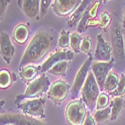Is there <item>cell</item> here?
I'll return each mask as SVG.
<instances>
[{"label": "cell", "instance_id": "obj_1", "mask_svg": "<svg viewBox=\"0 0 125 125\" xmlns=\"http://www.w3.org/2000/svg\"><path fill=\"white\" fill-rule=\"evenodd\" d=\"M54 45L55 36L53 32L45 29L37 31L24 51L21 61L19 63V68L28 65H34L39 62L53 49Z\"/></svg>", "mask_w": 125, "mask_h": 125}, {"label": "cell", "instance_id": "obj_2", "mask_svg": "<svg viewBox=\"0 0 125 125\" xmlns=\"http://www.w3.org/2000/svg\"><path fill=\"white\" fill-rule=\"evenodd\" d=\"M122 26L118 22H114L111 26V47L114 61L117 66L123 65L125 61V44L122 33Z\"/></svg>", "mask_w": 125, "mask_h": 125}, {"label": "cell", "instance_id": "obj_3", "mask_svg": "<svg viewBox=\"0 0 125 125\" xmlns=\"http://www.w3.org/2000/svg\"><path fill=\"white\" fill-rule=\"evenodd\" d=\"M50 86L51 84H50V80L48 79V77H46L44 74L40 75L33 81L29 82V84L26 87L23 94L16 97L15 104L17 105L18 103H20L21 101L27 98H37L38 96L42 95L43 93L48 92Z\"/></svg>", "mask_w": 125, "mask_h": 125}, {"label": "cell", "instance_id": "obj_4", "mask_svg": "<svg viewBox=\"0 0 125 125\" xmlns=\"http://www.w3.org/2000/svg\"><path fill=\"white\" fill-rule=\"evenodd\" d=\"M100 91L101 90H100L98 83L90 70L89 74L86 78V81L81 90V99L90 110H93L96 107V102H97L98 96L101 93Z\"/></svg>", "mask_w": 125, "mask_h": 125}, {"label": "cell", "instance_id": "obj_5", "mask_svg": "<svg viewBox=\"0 0 125 125\" xmlns=\"http://www.w3.org/2000/svg\"><path fill=\"white\" fill-rule=\"evenodd\" d=\"M86 105L82 99L72 100L65 109V117L69 125H83L86 117Z\"/></svg>", "mask_w": 125, "mask_h": 125}, {"label": "cell", "instance_id": "obj_6", "mask_svg": "<svg viewBox=\"0 0 125 125\" xmlns=\"http://www.w3.org/2000/svg\"><path fill=\"white\" fill-rule=\"evenodd\" d=\"M44 106H45V99L42 97L27 98L17 104V107L24 114L39 118H45Z\"/></svg>", "mask_w": 125, "mask_h": 125}, {"label": "cell", "instance_id": "obj_7", "mask_svg": "<svg viewBox=\"0 0 125 125\" xmlns=\"http://www.w3.org/2000/svg\"><path fill=\"white\" fill-rule=\"evenodd\" d=\"M92 55H89L88 58L86 59V61L82 64V66L79 68L78 72L76 73L73 85L71 87V98L72 100H74L78 97V95L80 94V92L82 90V87L84 85V83L86 81V78L89 74V72L91 70V64H92Z\"/></svg>", "mask_w": 125, "mask_h": 125}, {"label": "cell", "instance_id": "obj_8", "mask_svg": "<svg viewBox=\"0 0 125 125\" xmlns=\"http://www.w3.org/2000/svg\"><path fill=\"white\" fill-rule=\"evenodd\" d=\"M8 123H13L15 125H45L42 121L24 113H1L0 124L5 125Z\"/></svg>", "mask_w": 125, "mask_h": 125}, {"label": "cell", "instance_id": "obj_9", "mask_svg": "<svg viewBox=\"0 0 125 125\" xmlns=\"http://www.w3.org/2000/svg\"><path fill=\"white\" fill-rule=\"evenodd\" d=\"M69 90H71V87L67 82L63 80H56L53 84H51L47 92V96L55 105H59L67 97Z\"/></svg>", "mask_w": 125, "mask_h": 125}, {"label": "cell", "instance_id": "obj_10", "mask_svg": "<svg viewBox=\"0 0 125 125\" xmlns=\"http://www.w3.org/2000/svg\"><path fill=\"white\" fill-rule=\"evenodd\" d=\"M113 66V60L111 61H93L91 64V72L94 75L100 90L104 89V83Z\"/></svg>", "mask_w": 125, "mask_h": 125}, {"label": "cell", "instance_id": "obj_11", "mask_svg": "<svg viewBox=\"0 0 125 125\" xmlns=\"http://www.w3.org/2000/svg\"><path fill=\"white\" fill-rule=\"evenodd\" d=\"M81 2L82 0H53L52 11L57 16L65 17L73 13Z\"/></svg>", "mask_w": 125, "mask_h": 125}, {"label": "cell", "instance_id": "obj_12", "mask_svg": "<svg viewBox=\"0 0 125 125\" xmlns=\"http://www.w3.org/2000/svg\"><path fill=\"white\" fill-rule=\"evenodd\" d=\"M74 56V52L72 50H60L52 53L41 65V72H48L55 64L59 63L61 61H70Z\"/></svg>", "mask_w": 125, "mask_h": 125}, {"label": "cell", "instance_id": "obj_13", "mask_svg": "<svg viewBox=\"0 0 125 125\" xmlns=\"http://www.w3.org/2000/svg\"><path fill=\"white\" fill-rule=\"evenodd\" d=\"M17 4L22 13L30 19L39 20L41 0H17Z\"/></svg>", "mask_w": 125, "mask_h": 125}, {"label": "cell", "instance_id": "obj_14", "mask_svg": "<svg viewBox=\"0 0 125 125\" xmlns=\"http://www.w3.org/2000/svg\"><path fill=\"white\" fill-rule=\"evenodd\" d=\"M112 57V47L103 38L102 34L97 35V44L94 52L95 61H111Z\"/></svg>", "mask_w": 125, "mask_h": 125}, {"label": "cell", "instance_id": "obj_15", "mask_svg": "<svg viewBox=\"0 0 125 125\" xmlns=\"http://www.w3.org/2000/svg\"><path fill=\"white\" fill-rule=\"evenodd\" d=\"M0 52H1V56L5 63L10 64L14 55L15 48L12 45L10 36L6 32H1L0 34Z\"/></svg>", "mask_w": 125, "mask_h": 125}, {"label": "cell", "instance_id": "obj_16", "mask_svg": "<svg viewBox=\"0 0 125 125\" xmlns=\"http://www.w3.org/2000/svg\"><path fill=\"white\" fill-rule=\"evenodd\" d=\"M39 72H41V65H28L20 68L19 77L24 82H31L36 79L35 77L38 75Z\"/></svg>", "mask_w": 125, "mask_h": 125}, {"label": "cell", "instance_id": "obj_17", "mask_svg": "<svg viewBox=\"0 0 125 125\" xmlns=\"http://www.w3.org/2000/svg\"><path fill=\"white\" fill-rule=\"evenodd\" d=\"M12 37L16 43L22 45L26 43V41L29 37V28L25 24H19L17 25L12 33Z\"/></svg>", "mask_w": 125, "mask_h": 125}, {"label": "cell", "instance_id": "obj_18", "mask_svg": "<svg viewBox=\"0 0 125 125\" xmlns=\"http://www.w3.org/2000/svg\"><path fill=\"white\" fill-rule=\"evenodd\" d=\"M125 107V99L123 96H117L113 97L112 104H111V115H110V120L115 121L119 115L122 113L123 109Z\"/></svg>", "mask_w": 125, "mask_h": 125}, {"label": "cell", "instance_id": "obj_19", "mask_svg": "<svg viewBox=\"0 0 125 125\" xmlns=\"http://www.w3.org/2000/svg\"><path fill=\"white\" fill-rule=\"evenodd\" d=\"M90 2H91V0H82L81 4L78 6V8L75 10V11L71 14V16L68 20V25L69 26H73L74 24H76L77 22L80 21L83 13H84L85 10L90 6Z\"/></svg>", "mask_w": 125, "mask_h": 125}, {"label": "cell", "instance_id": "obj_20", "mask_svg": "<svg viewBox=\"0 0 125 125\" xmlns=\"http://www.w3.org/2000/svg\"><path fill=\"white\" fill-rule=\"evenodd\" d=\"M16 75L13 72H9L6 69H2L0 71V87L1 89H6L10 87L13 82L16 81Z\"/></svg>", "mask_w": 125, "mask_h": 125}, {"label": "cell", "instance_id": "obj_21", "mask_svg": "<svg viewBox=\"0 0 125 125\" xmlns=\"http://www.w3.org/2000/svg\"><path fill=\"white\" fill-rule=\"evenodd\" d=\"M119 76L113 71H110L109 74L105 80V83H104V89L103 91H105L107 93H112L114 90H115L118 86V83H119Z\"/></svg>", "mask_w": 125, "mask_h": 125}, {"label": "cell", "instance_id": "obj_22", "mask_svg": "<svg viewBox=\"0 0 125 125\" xmlns=\"http://www.w3.org/2000/svg\"><path fill=\"white\" fill-rule=\"evenodd\" d=\"M110 115H111V107H107L104 109L96 110L95 113L93 114V118H94L96 124L101 125L105 123L108 119H110Z\"/></svg>", "mask_w": 125, "mask_h": 125}, {"label": "cell", "instance_id": "obj_23", "mask_svg": "<svg viewBox=\"0 0 125 125\" xmlns=\"http://www.w3.org/2000/svg\"><path fill=\"white\" fill-rule=\"evenodd\" d=\"M67 68H68V61H61L59 63L55 64L48 72L55 76H62L66 73Z\"/></svg>", "mask_w": 125, "mask_h": 125}, {"label": "cell", "instance_id": "obj_24", "mask_svg": "<svg viewBox=\"0 0 125 125\" xmlns=\"http://www.w3.org/2000/svg\"><path fill=\"white\" fill-rule=\"evenodd\" d=\"M89 10H90V6L85 10V12L83 13L80 21L78 22V26H77V31L79 33H82V32H85L86 29L88 28V22L89 20L91 19L90 17V14H89Z\"/></svg>", "mask_w": 125, "mask_h": 125}, {"label": "cell", "instance_id": "obj_25", "mask_svg": "<svg viewBox=\"0 0 125 125\" xmlns=\"http://www.w3.org/2000/svg\"><path fill=\"white\" fill-rule=\"evenodd\" d=\"M81 42H82V38L78 33L73 32L70 34V47L74 53H78L79 51H81L80 50Z\"/></svg>", "mask_w": 125, "mask_h": 125}, {"label": "cell", "instance_id": "obj_26", "mask_svg": "<svg viewBox=\"0 0 125 125\" xmlns=\"http://www.w3.org/2000/svg\"><path fill=\"white\" fill-rule=\"evenodd\" d=\"M70 32L65 29H63L60 32L59 38H58V46L62 49H66L68 46H70Z\"/></svg>", "mask_w": 125, "mask_h": 125}, {"label": "cell", "instance_id": "obj_27", "mask_svg": "<svg viewBox=\"0 0 125 125\" xmlns=\"http://www.w3.org/2000/svg\"><path fill=\"white\" fill-rule=\"evenodd\" d=\"M119 83H118V86L117 88L114 90L112 93L110 94L113 96V97H117V96H123L125 94V75L124 74H121L119 76Z\"/></svg>", "mask_w": 125, "mask_h": 125}, {"label": "cell", "instance_id": "obj_28", "mask_svg": "<svg viewBox=\"0 0 125 125\" xmlns=\"http://www.w3.org/2000/svg\"><path fill=\"white\" fill-rule=\"evenodd\" d=\"M110 103L109 100V96L106 93H100V95L98 96L97 102H96V109H104V108H107L108 105Z\"/></svg>", "mask_w": 125, "mask_h": 125}, {"label": "cell", "instance_id": "obj_29", "mask_svg": "<svg viewBox=\"0 0 125 125\" xmlns=\"http://www.w3.org/2000/svg\"><path fill=\"white\" fill-rule=\"evenodd\" d=\"M80 50L83 52V53L87 54L88 56L91 55V51H92V41L90 39L89 36H86L82 39V42H81V47Z\"/></svg>", "mask_w": 125, "mask_h": 125}, {"label": "cell", "instance_id": "obj_30", "mask_svg": "<svg viewBox=\"0 0 125 125\" xmlns=\"http://www.w3.org/2000/svg\"><path fill=\"white\" fill-rule=\"evenodd\" d=\"M99 23H100V28L101 29H105L106 27L109 26V24L111 23V16L107 11H104L100 14Z\"/></svg>", "mask_w": 125, "mask_h": 125}, {"label": "cell", "instance_id": "obj_31", "mask_svg": "<svg viewBox=\"0 0 125 125\" xmlns=\"http://www.w3.org/2000/svg\"><path fill=\"white\" fill-rule=\"evenodd\" d=\"M53 0H41V9H40V16L44 17L48 11V8Z\"/></svg>", "mask_w": 125, "mask_h": 125}, {"label": "cell", "instance_id": "obj_32", "mask_svg": "<svg viewBox=\"0 0 125 125\" xmlns=\"http://www.w3.org/2000/svg\"><path fill=\"white\" fill-rule=\"evenodd\" d=\"M9 3H10V0H0V20L1 21L4 18Z\"/></svg>", "mask_w": 125, "mask_h": 125}, {"label": "cell", "instance_id": "obj_33", "mask_svg": "<svg viewBox=\"0 0 125 125\" xmlns=\"http://www.w3.org/2000/svg\"><path fill=\"white\" fill-rule=\"evenodd\" d=\"M99 6H100V1H96L94 4H93L91 7H90V10H89V14H90V17L91 19H95L96 16H97V13H98V9H99Z\"/></svg>", "mask_w": 125, "mask_h": 125}, {"label": "cell", "instance_id": "obj_34", "mask_svg": "<svg viewBox=\"0 0 125 125\" xmlns=\"http://www.w3.org/2000/svg\"><path fill=\"white\" fill-rule=\"evenodd\" d=\"M83 125H97L94 118H93V116L90 115L89 112H87V114H86V117H85L84 122H83Z\"/></svg>", "mask_w": 125, "mask_h": 125}, {"label": "cell", "instance_id": "obj_35", "mask_svg": "<svg viewBox=\"0 0 125 125\" xmlns=\"http://www.w3.org/2000/svg\"><path fill=\"white\" fill-rule=\"evenodd\" d=\"M122 27L125 29V8L123 11V17H122Z\"/></svg>", "mask_w": 125, "mask_h": 125}, {"label": "cell", "instance_id": "obj_36", "mask_svg": "<svg viewBox=\"0 0 125 125\" xmlns=\"http://www.w3.org/2000/svg\"><path fill=\"white\" fill-rule=\"evenodd\" d=\"M5 125H15V124H13V123H8V124H5Z\"/></svg>", "mask_w": 125, "mask_h": 125}, {"label": "cell", "instance_id": "obj_37", "mask_svg": "<svg viewBox=\"0 0 125 125\" xmlns=\"http://www.w3.org/2000/svg\"><path fill=\"white\" fill-rule=\"evenodd\" d=\"M103 2H107V1H109V0H102Z\"/></svg>", "mask_w": 125, "mask_h": 125}]
</instances>
